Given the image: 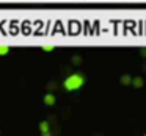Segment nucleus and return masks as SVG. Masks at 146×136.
Instances as JSON below:
<instances>
[{"mask_svg": "<svg viewBox=\"0 0 146 136\" xmlns=\"http://www.w3.org/2000/svg\"><path fill=\"white\" fill-rule=\"evenodd\" d=\"M140 55H141L143 58H146V47H141V49H140Z\"/></svg>", "mask_w": 146, "mask_h": 136, "instance_id": "obj_8", "label": "nucleus"}, {"mask_svg": "<svg viewBox=\"0 0 146 136\" xmlns=\"http://www.w3.org/2000/svg\"><path fill=\"white\" fill-rule=\"evenodd\" d=\"M119 83H121L123 86H129V85H132V77H130V75H127V74H126V75H123V77H121Z\"/></svg>", "mask_w": 146, "mask_h": 136, "instance_id": "obj_4", "label": "nucleus"}, {"mask_svg": "<svg viewBox=\"0 0 146 136\" xmlns=\"http://www.w3.org/2000/svg\"><path fill=\"white\" fill-rule=\"evenodd\" d=\"M39 131H41V133L50 131V124H49L47 120H42V122L39 124Z\"/></svg>", "mask_w": 146, "mask_h": 136, "instance_id": "obj_5", "label": "nucleus"}, {"mask_svg": "<svg viewBox=\"0 0 146 136\" xmlns=\"http://www.w3.org/2000/svg\"><path fill=\"white\" fill-rule=\"evenodd\" d=\"M44 105L46 106H54L55 105V95L54 94H46L44 95Z\"/></svg>", "mask_w": 146, "mask_h": 136, "instance_id": "obj_3", "label": "nucleus"}, {"mask_svg": "<svg viewBox=\"0 0 146 136\" xmlns=\"http://www.w3.org/2000/svg\"><path fill=\"white\" fill-rule=\"evenodd\" d=\"M145 136H146V135H145Z\"/></svg>", "mask_w": 146, "mask_h": 136, "instance_id": "obj_10", "label": "nucleus"}, {"mask_svg": "<svg viewBox=\"0 0 146 136\" xmlns=\"http://www.w3.org/2000/svg\"><path fill=\"white\" fill-rule=\"evenodd\" d=\"M8 52H10V47H8V45H0V57H5Z\"/></svg>", "mask_w": 146, "mask_h": 136, "instance_id": "obj_6", "label": "nucleus"}, {"mask_svg": "<svg viewBox=\"0 0 146 136\" xmlns=\"http://www.w3.org/2000/svg\"><path fill=\"white\" fill-rule=\"evenodd\" d=\"M132 86L135 89L143 88V86H145V80H143L141 77H133V78H132Z\"/></svg>", "mask_w": 146, "mask_h": 136, "instance_id": "obj_2", "label": "nucleus"}, {"mask_svg": "<svg viewBox=\"0 0 146 136\" xmlns=\"http://www.w3.org/2000/svg\"><path fill=\"white\" fill-rule=\"evenodd\" d=\"M54 45H42V50H46V52H52L54 50Z\"/></svg>", "mask_w": 146, "mask_h": 136, "instance_id": "obj_7", "label": "nucleus"}, {"mask_svg": "<svg viewBox=\"0 0 146 136\" xmlns=\"http://www.w3.org/2000/svg\"><path fill=\"white\" fill-rule=\"evenodd\" d=\"M83 85H85V77H83L82 74H72V75L66 77L64 81H63V88L66 89L68 92L77 91V89H80Z\"/></svg>", "mask_w": 146, "mask_h": 136, "instance_id": "obj_1", "label": "nucleus"}, {"mask_svg": "<svg viewBox=\"0 0 146 136\" xmlns=\"http://www.w3.org/2000/svg\"><path fill=\"white\" fill-rule=\"evenodd\" d=\"M41 135H42V136H52V135H50V131H46V133H41Z\"/></svg>", "mask_w": 146, "mask_h": 136, "instance_id": "obj_9", "label": "nucleus"}]
</instances>
